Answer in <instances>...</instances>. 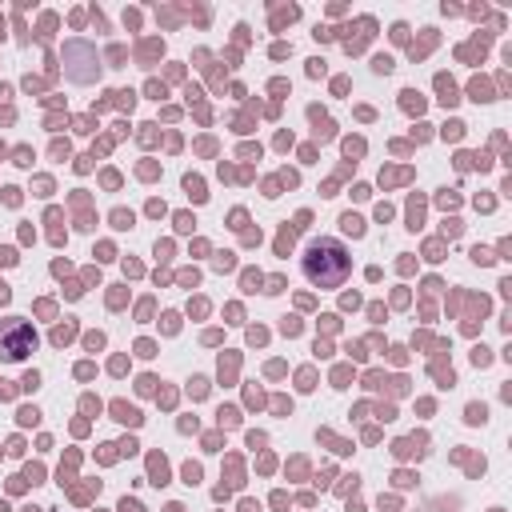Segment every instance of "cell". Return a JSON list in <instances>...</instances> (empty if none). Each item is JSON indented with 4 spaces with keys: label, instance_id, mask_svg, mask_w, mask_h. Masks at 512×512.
Here are the masks:
<instances>
[{
    "label": "cell",
    "instance_id": "1",
    "mask_svg": "<svg viewBox=\"0 0 512 512\" xmlns=\"http://www.w3.org/2000/svg\"><path fill=\"white\" fill-rule=\"evenodd\" d=\"M300 268H304L308 284H316V288H340L348 280V272H352V256H348V248L340 240L320 236V240H312L304 248Z\"/></svg>",
    "mask_w": 512,
    "mask_h": 512
},
{
    "label": "cell",
    "instance_id": "2",
    "mask_svg": "<svg viewBox=\"0 0 512 512\" xmlns=\"http://www.w3.org/2000/svg\"><path fill=\"white\" fill-rule=\"evenodd\" d=\"M28 352H36V332H32V324L20 320V316L4 320V324H0V356H4V360H24Z\"/></svg>",
    "mask_w": 512,
    "mask_h": 512
},
{
    "label": "cell",
    "instance_id": "3",
    "mask_svg": "<svg viewBox=\"0 0 512 512\" xmlns=\"http://www.w3.org/2000/svg\"><path fill=\"white\" fill-rule=\"evenodd\" d=\"M120 512H140V504H128V500H124V504H120Z\"/></svg>",
    "mask_w": 512,
    "mask_h": 512
}]
</instances>
